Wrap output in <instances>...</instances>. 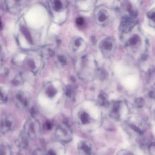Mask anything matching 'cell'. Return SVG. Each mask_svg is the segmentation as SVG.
I'll return each instance as SVG.
<instances>
[{
  "label": "cell",
  "mask_w": 155,
  "mask_h": 155,
  "mask_svg": "<svg viewBox=\"0 0 155 155\" xmlns=\"http://www.w3.org/2000/svg\"><path fill=\"white\" fill-rule=\"evenodd\" d=\"M14 64L32 73H37L42 67V58L38 53L34 51L21 52L13 58Z\"/></svg>",
  "instance_id": "obj_1"
},
{
  "label": "cell",
  "mask_w": 155,
  "mask_h": 155,
  "mask_svg": "<svg viewBox=\"0 0 155 155\" xmlns=\"http://www.w3.org/2000/svg\"><path fill=\"white\" fill-rule=\"evenodd\" d=\"M76 69L79 78L89 81L94 78L97 73L95 60L88 55H85L78 59L76 62Z\"/></svg>",
  "instance_id": "obj_2"
},
{
  "label": "cell",
  "mask_w": 155,
  "mask_h": 155,
  "mask_svg": "<svg viewBox=\"0 0 155 155\" xmlns=\"http://www.w3.org/2000/svg\"><path fill=\"white\" fill-rule=\"evenodd\" d=\"M29 139L37 138L41 132L40 124L35 117H31L28 119L24 125L22 131Z\"/></svg>",
  "instance_id": "obj_3"
},
{
  "label": "cell",
  "mask_w": 155,
  "mask_h": 155,
  "mask_svg": "<svg viewBox=\"0 0 155 155\" xmlns=\"http://www.w3.org/2000/svg\"><path fill=\"white\" fill-rule=\"evenodd\" d=\"M72 130L69 124L66 122H62L56 128L55 136L56 139L61 142L67 143L72 139Z\"/></svg>",
  "instance_id": "obj_4"
},
{
  "label": "cell",
  "mask_w": 155,
  "mask_h": 155,
  "mask_svg": "<svg viewBox=\"0 0 155 155\" xmlns=\"http://www.w3.org/2000/svg\"><path fill=\"white\" fill-rule=\"evenodd\" d=\"M99 47L102 54L108 58L114 53L116 48V43L114 39L107 37L100 42Z\"/></svg>",
  "instance_id": "obj_5"
},
{
  "label": "cell",
  "mask_w": 155,
  "mask_h": 155,
  "mask_svg": "<svg viewBox=\"0 0 155 155\" xmlns=\"http://www.w3.org/2000/svg\"><path fill=\"white\" fill-rule=\"evenodd\" d=\"M94 16L96 23L102 26L107 25L110 21V13L107 8L103 6H99L96 8Z\"/></svg>",
  "instance_id": "obj_6"
},
{
  "label": "cell",
  "mask_w": 155,
  "mask_h": 155,
  "mask_svg": "<svg viewBox=\"0 0 155 155\" xmlns=\"http://www.w3.org/2000/svg\"><path fill=\"white\" fill-rule=\"evenodd\" d=\"M135 25V18L130 16H123L119 25V30L123 33L127 34L130 33L133 30Z\"/></svg>",
  "instance_id": "obj_7"
},
{
  "label": "cell",
  "mask_w": 155,
  "mask_h": 155,
  "mask_svg": "<svg viewBox=\"0 0 155 155\" xmlns=\"http://www.w3.org/2000/svg\"><path fill=\"white\" fill-rule=\"evenodd\" d=\"M70 48L73 52L81 53L85 50L87 44L83 38L79 36H74L71 40Z\"/></svg>",
  "instance_id": "obj_8"
},
{
  "label": "cell",
  "mask_w": 155,
  "mask_h": 155,
  "mask_svg": "<svg viewBox=\"0 0 155 155\" xmlns=\"http://www.w3.org/2000/svg\"><path fill=\"white\" fill-rule=\"evenodd\" d=\"M14 100L15 105L20 110H25L29 105L28 97L24 91L17 92L15 95Z\"/></svg>",
  "instance_id": "obj_9"
},
{
  "label": "cell",
  "mask_w": 155,
  "mask_h": 155,
  "mask_svg": "<svg viewBox=\"0 0 155 155\" xmlns=\"http://www.w3.org/2000/svg\"><path fill=\"white\" fill-rule=\"evenodd\" d=\"M15 126V119L10 114H4L1 117V131L6 133L13 129Z\"/></svg>",
  "instance_id": "obj_10"
},
{
  "label": "cell",
  "mask_w": 155,
  "mask_h": 155,
  "mask_svg": "<svg viewBox=\"0 0 155 155\" xmlns=\"http://www.w3.org/2000/svg\"><path fill=\"white\" fill-rule=\"evenodd\" d=\"M48 7L53 13H62L68 6V2L66 1L53 0L48 2Z\"/></svg>",
  "instance_id": "obj_11"
},
{
  "label": "cell",
  "mask_w": 155,
  "mask_h": 155,
  "mask_svg": "<svg viewBox=\"0 0 155 155\" xmlns=\"http://www.w3.org/2000/svg\"><path fill=\"white\" fill-rule=\"evenodd\" d=\"M142 39L139 35H131L126 42V47L127 48L133 51H136L142 44Z\"/></svg>",
  "instance_id": "obj_12"
},
{
  "label": "cell",
  "mask_w": 155,
  "mask_h": 155,
  "mask_svg": "<svg viewBox=\"0 0 155 155\" xmlns=\"http://www.w3.org/2000/svg\"><path fill=\"white\" fill-rule=\"evenodd\" d=\"M78 151L79 155H92L93 153V145L89 140H82L78 144Z\"/></svg>",
  "instance_id": "obj_13"
},
{
  "label": "cell",
  "mask_w": 155,
  "mask_h": 155,
  "mask_svg": "<svg viewBox=\"0 0 155 155\" xmlns=\"http://www.w3.org/2000/svg\"><path fill=\"white\" fill-rule=\"evenodd\" d=\"M93 119L85 110L79 111L77 115V122L81 126H87L92 124Z\"/></svg>",
  "instance_id": "obj_14"
},
{
  "label": "cell",
  "mask_w": 155,
  "mask_h": 155,
  "mask_svg": "<svg viewBox=\"0 0 155 155\" xmlns=\"http://www.w3.org/2000/svg\"><path fill=\"white\" fill-rule=\"evenodd\" d=\"M5 8L13 13H18L23 7L24 1H5L4 2Z\"/></svg>",
  "instance_id": "obj_15"
},
{
  "label": "cell",
  "mask_w": 155,
  "mask_h": 155,
  "mask_svg": "<svg viewBox=\"0 0 155 155\" xmlns=\"http://www.w3.org/2000/svg\"><path fill=\"white\" fill-rule=\"evenodd\" d=\"M121 106L122 104L119 101H116L113 103L110 112L111 117L115 119H119L120 118Z\"/></svg>",
  "instance_id": "obj_16"
},
{
  "label": "cell",
  "mask_w": 155,
  "mask_h": 155,
  "mask_svg": "<svg viewBox=\"0 0 155 155\" xmlns=\"http://www.w3.org/2000/svg\"><path fill=\"white\" fill-rule=\"evenodd\" d=\"M28 140L29 139L21 132L16 140V143L19 148L21 149H26L28 147Z\"/></svg>",
  "instance_id": "obj_17"
},
{
  "label": "cell",
  "mask_w": 155,
  "mask_h": 155,
  "mask_svg": "<svg viewBox=\"0 0 155 155\" xmlns=\"http://www.w3.org/2000/svg\"><path fill=\"white\" fill-rule=\"evenodd\" d=\"M58 93V90L51 84H48L45 87V93L50 98L54 97Z\"/></svg>",
  "instance_id": "obj_18"
},
{
  "label": "cell",
  "mask_w": 155,
  "mask_h": 155,
  "mask_svg": "<svg viewBox=\"0 0 155 155\" xmlns=\"http://www.w3.org/2000/svg\"><path fill=\"white\" fill-rule=\"evenodd\" d=\"M97 102L101 107H107L109 105V101L108 99V96L104 92H101L99 93L97 97Z\"/></svg>",
  "instance_id": "obj_19"
},
{
  "label": "cell",
  "mask_w": 155,
  "mask_h": 155,
  "mask_svg": "<svg viewBox=\"0 0 155 155\" xmlns=\"http://www.w3.org/2000/svg\"><path fill=\"white\" fill-rule=\"evenodd\" d=\"M0 155H12L11 148L8 144L5 143H1L0 148Z\"/></svg>",
  "instance_id": "obj_20"
},
{
  "label": "cell",
  "mask_w": 155,
  "mask_h": 155,
  "mask_svg": "<svg viewBox=\"0 0 155 155\" xmlns=\"http://www.w3.org/2000/svg\"><path fill=\"white\" fill-rule=\"evenodd\" d=\"M56 62L59 66L63 67L67 63V57L62 54H59L57 56L56 58Z\"/></svg>",
  "instance_id": "obj_21"
},
{
  "label": "cell",
  "mask_w": 155,
  "mask_h": 155,
  "mask_svg": "<svg viewBox=\"0 0 155 155\" xmlns=\"http://www.w3.org/2000/svg\"><path fill=\"white\" fill-rule=\"evenodd\" d=\"M21 31L22 32V33L25 36L26 39L28 41V42H30V44H33V39L32 38L31 36V35L29 32V31L28 30V29L25 27L24 26H21Z\"/></svg>",
  "instance_id": "obj_22"
},
{
  "label": "cell",
  "mask_w": 155,
  "mask_h": 155,
  "mask_svg": "<svg viewBox=\"0 0 155 155\" xmlns=\"http://www.w3.org/2000/svg\"><path fill=\"white\" fill-rule=\"evenodd\" d=\"M64 93L65 96L68 97V98H71L73 96V94H74V89L73 88V87L71 85H68L66 86V87L65 88V90H64Z\"/></svg>",
  "instance_id": "obj_23"
},
{
  "label": "cell",
  "mask_w": 155,
  "mask_h": 155,
  "mask_svg": "<svg viewBox=\"0 0 155 155\" xmlns=\"http://www.w3.org/2000/svg\"><path fill=\"white\" fill-rule=\"evenodd\" d=\"M1 102L2 104V103H4L7 101V98H8V95H7V91L5 89L3 90L2 87H1Z\"/></svg>",
  "instance_id": "obj_24"
},
{
  "label": "cell",
  "mask_w": 155,
  "mask_h": 155,
  "mask_svg": "<svg viewBox=\"0 0 155 155\" xmlns=\"http://www.w3.org/2000/svg\"><path fill=\"white\" fill-rule=\"evenodd\" d=\"M148 150L150 155H155V141H153L149 144Z\"/></svg>",
  "instance_id": "obj_25"
},
{
  "label": "cell",
  "mask_w": 155,
  "mask_h": 155,
  "mask_svg": "<svg viewBox=\"0 0 155 155\" xmlns=\"http://www.w3.org/2000/svg\"><path fill=\"white\" fill-rule=\"evenodd\" d=\"M147 16L148 19L151 21L154 24H155V9L151 10L147 13Z\"/></svg>",
  "instance_id": "obj_26"
},
{
  "label": "cell",
  "mask_w": 155,
  "mask_h": 155,
  "mask_svg": "<svg viewBox=\"0 0 155 155\" xmlns=\"http://www.w3.org/2000/svg\"><path fill=\"white\" fill-rule=\"evenodd\" d=\"M76 23L78 26H82L84 24V20L82 17H79L76 19Z\"/></svg>",
  "instance_id": "obj_27"
},
{
  "label": "cell",
  "mask_w": 155,
  "mask_h": 155,
  "mask_svg": "<svg viewBox=\"0 0 155 155\" xmlns=\"http://www.w3.org/2000/svg\"><path fill=\"white\" fill-rule=\"evenodd\" d=\"M135 103L138 107H141L143 104V100L142 98H138L135 101Z\"/></svg>",
  "instance_id": "obj_28"
},
{
  "label": "cell",
  "mask_w": 155,
  "mask_h": 155,
  "mask_svg": "<svg viewBox=\"0 0 155 155\" xmlns=\"http://www.w3.org/2000/svg\"><path fill=\"white\" fill-rule=\"evenodd\" d=\"M45 155H57L56 151L52 148H49L45 153Z\"/></svg>",
  "instance_id": "obj_29"
},
{
  "label": "cell",
  "mask_w": 155,
  "mask_h": 155,
  "mask_svg": "<svg viewBox=\"0 0 155 155\" xmlns=\"http://www.w3.org/2000/svg\"><path fill=\"white\" fill-rule=\"evenodd\" d=\"M45 127L47 130H51V128H52V124L50 122L47 121V122H45Z\"/></svg>",
  "instance_id": "obj_30"
},
{
  "label": "cell",
  "mask_w": 155,
  "mask_h": 155,
  "mask_svg": "<svg viewBox=\"0 0 155 155\" xmlns=\"http://www.w3.org/2000/svg\"><path fill=\"white\" fill-rule=\"evenodd\" d=\"M120 155H134L133 153H132L131 152H129V151H125L124 153H122L120 154Z\"/></svg>",
  "instance_id": "obj_31"
}]
</instances>
